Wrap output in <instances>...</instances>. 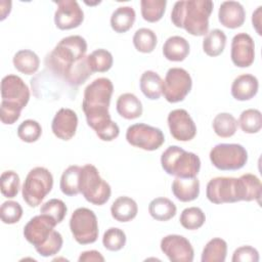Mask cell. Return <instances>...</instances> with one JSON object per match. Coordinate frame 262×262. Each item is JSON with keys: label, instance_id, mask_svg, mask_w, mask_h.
<instances>
[{"label": "cell", "instance_id": "obj_1", "mask_svg": "<svg viewBox=\"0 0 262 262\" xmlns=\"http://www.w3.org/2000/svg\"><path fill=\"white\" fill-rule=\"evenodd\" d=\"M86 52L87 42L82 36L64 37L46 55V69L68 85L78 87L92 75Z\"/></svg>", "mask_w": 262, "mask_h": 262}, {"label": "cell", "instance_id": "obj_2", "mask_svg": "<svg viewBox=\"0 0 262 262\" xmlns=\"http://www.w3.org/2000/svg\"><path fill=\"white\" fill-rule=\"evenodd\" d=\"M114 85L107 78L93 80L86 86L83 93L82 110L88 126L93 129L99 139L112 141L120 134V128L108 113Z\"/></svg>", "mask_w": 262, "mask_h": 262}, {"label": "cell", "instance_id": "obj_3", "mask_svg": "<svg viewBox=\"0 0 262 262\" xmlns=\"http://www.w3.org/2000/svg\"><path fill=\"white\" fill-rule=\"evenodd\" d=\"M214 4L210 0H183L175 2L171 20L177 28L192 36H205L209 31V18Z\"/></svg>", "mask_w": 262, "mask_h": 262}, {"label": "cell", "instance_id": "obj_4", "mask_svg": "<svg viewBox=\"0 0 262 262\" xmlns=\"http://www.w3.org/2000/svg\"><path fill=\"white\" fill-rule=\"evenodd\" d=\"M57 223L48 215L40 214L31 218L24 227V236L42 257L56 255L62 248L61 234L55 230Z\"/></svg>", "mask_w": 262, "mask_h": 262}, {"label": "cell", "instance_id": "obj_5", "mask_svg": "<svg viewBox=\"0 0 262 262\" xmlns=\"http://www.w3.org/2000/svg\"><path fill=\"white\" fill-rule=\"evenodd\" d=\"M1 122L12 125L19 119L23 108L30 100V89L20 77L7 75L1 81Z\"/></svg>", "mask_w": 262, "mask_h": 262}, {"label": "cell", "instance_id": "obj_6", "mask_svg": "<svg viewBox=\"0 0 262 262\" xmlns=\"http://www.w3.org/2000/svg\"><path fill=\"white\" fill-rule=\"evenodd\" d=\"M163 170L179 178L196 177L201 169V160L194 152L186 151L178 145H170L161 156Z\"/></svg>", "mask_w": 262, "mask_h": 262}, {"label": "cell", "instance_id": "obj_7", "mask_svg": "<svg viewBox=\"0 0 262 262\" xmlns=\"http://www.w3.org/2000/svg\"><path fill=\"white\" fill-rule=\"evenodd\" d=\"M79 188L84 199L95 206L104 205L112 194L110 184L101 178L97 168L92 164L81 167Z\"/></svg>", "mask_w": 262, "mask_h": 262}, {"label": "cell", "instance_id": "obj_8", "mask_svg": "<svg viewBox=\"0 0 262 262\" xmlns=\"http://www.w3.org/2000/svg\"><path fill=\"white\" fill-rule=\"evenodd\" d=\"M53 187V176L44 167L33 168L26 176L21 194L24 201L32 208L38 207Z\"/></svg>", "mask_w": 262, "mask_h": 262}, {"label": "cell", "instance_id": "obj_9", "mask_svg": "<svg viewBox=\"0 0 262 262\" xmlns=\"http://www.w3.org/2000/svg\"><path fill=\"white\" fill-rule=\"evenodd\" d=\"M209 158L218 170L235 171L247 164L248 151L238 143H219L211 149Z\"/></svg>", "mask_w": 262, "mask_h": 262}, {"label": "cell", "instance_id": "obj_10", "mask_svg": "<svg viewBox=\"0 0 262 262\" xmlns=\"http://www.w3.org/2000/svg\"><path fill=\"white\" fill-rule=\"evenodd\" d=\"M70 229L78 244L89 245L95 243L99 232L95 213L85 207L76 209L70 219Z\"/></svg>", "mask_w": 262, "mask_h": 262}, {"label": "cell", "instance_id": "obj_11", "mask_svg": "<svg viewBox=\"0 0 262 262\" xmlns=\"http://www.w3.org/2000/svg\"><path fill=\"white\" fill-rule=\"evenodd\" d=\"M192 87V79L189 73L182 68H171L167 71L163 81L162 94L171 103L184 100Z\"/></svg>", "mask_w": 262, "mask_h": 262}, {"label": "cell", "instance_id": "obj_12", "mask_svg": "<svg viewBox=\"0 0 262 262\" xmlns=\"http://www.w3.org/2000/svg\"><path fill=\"white\" fill-rule=\"evenodd\" d=\"M126 140L132 146L152 151L163 145L165 136L160 128L144 123H138L128 127L126 131Z\"/></svg>", "mask_w": 262, "mask_h": 262}, {"label": "cell", "instance_id": "obj_13", "mask_svg": "<svg viewBox=\"0 0 262 262\" xmlns=\"http://www.w3.org/2000/svg\"><path fill=\"white\" fill-rule=\"evenodd\" d=\"M207 199L216 205L241 202L237 178L215 177L212 178L206 187Z\"/></svg>", "mask_w": 262, "mask_h": 262}, {"label": "cell", "instance_id": "obj_14", "mask_svg": "<svg viewBox=\"0 0 262 262\" xmlns=\"http://www.w3.org/2000/svg\"><path fill=\"white\" fill-rule=\"evenodd\" d=\"M161 251L172 262H192L194 251L190 242L179 234H168L161 239Z\"/></svg>", "mask_w": 262, "mask_h": 262}, {"label": "cell", "instance_id": "obj_15", "mask_svg": "<svg viewBox=\"0 0 262 262\" xmlns=\"http://www.w3.org/2000/svg\"><path fill=\"white\" fill-rule=\"evenodd\" d=\"M170 133L178 141H189L196 135V126L187 111L176 108L167 117Z\"/></svg>", "mask_w": 262, "mask_h": 262}, {"label": "cell", "instance_id": "obj_16", "mask_svg": "<svg viewBox=\"0 0 262 262\" xmlns=\"http://www.w3.org/2000/svg\"><path fill=\"white\" fill-rule=\"evenodd\" d=\"M54 24L59 30H72L78 28L84 20V12L75 0H60L56 2Z\"/></svg>", "mask_w": 262, "mask_h": 262}, {"label": "cell", "instance_id": "obj_17", "mask_svg": "<svg viewBox=\"0 0 262 262\" xmlns=\"http://www.w3.org/2000/svg\"><path fill=\"white\" fill-rule=\"evenodd\" d=\"M230 58L237 68H248L255 59V43L247 33H238L231 40Z\"/></svg>", "mask_w": 262, "mask_h": 262}, {"label": "cell", "instance_id": "obj_18", "mask_svg": "<svg viewBox=\"0 0 262 262\" xmlns=\"http://www.w3.org/2000/svg\"><path fill=\"white\" fill-rule=\"evenodd\" d=\"M78 116L76 112L69 107L59 108L54 115L51 123L53 134L64 141L72 139L77 131Z\"/></svg>", "mask_w": 262, "mask_h": 262}, {"label": "cell", "instance_id": "obj_19", "mask_svg": "<svg viewBox=\"0 0 262 262\" xmlns=\"http://www.w3.org/2000/svg\"><path fill=\"white\" fill-rule=\"evenodd\" d=\"M218 19L225 28L237 29L246 20L245 8L237 1H224L219 7Z\"/></svg>", "mask_w": 262, "mask_h": 262}, {"label": "cell", "instance_id": "obj_20", "mask_svg": "<svg viewBox=\"0 0 262 262\" xmlns=\"http://www.w3.org/2000/svg\"><path fill=\"white\" fill-rule=\"evenodd\" d=\"M258 79L251 74H242L237 76L231 84V95L238 101L252 99L258 92Z\"/></svg>", "mask_w": 262, "mask_h": 262}, {"label": "cell", "instance_id": "obj_21", "mask_svg": "<svg viewBox=\"0 0 262 262\" xmlns=\"http://www.w3.org/2000/svg\"><path fill=\"white\" fill-rule=\"evenodd\" d=\"M174 196L183 203L191 202L198 199L200 194V181L196 177L179 178L176 177L171 186Z\"/></svg>", "mask_w": 262, "mask_h": 262}, {"label": "cell", "instance_id": "obj_22", "mask_svg": "<svg viewBox=\"0 0 262 262\" xmlns=\"http://www.w3.org/2000/svg\"><path fill=\"white\" fill-rule=\"evenodd\" d=\"M238 181V190L241 202H251L257 201L260 203L262 195V184L260 179L251 173L243 174L237 178Z\"/></svg>", "mask_w": 262, "mask_h": 262}, {"label": "cell", "instance_id": "obj_23", "mask_svg": "<svg viewBox=\"0 0 262 262\" xmlns=\"http://www.w3.org/2000/svg\"><path fill=\"white\" fill-rule=\"evenodd\" d=\"M190 51L188 41L181 36L169 37L163 45L164 57L170 61L184 60Z\"/></svg>", "mask_w": 262, "mask_h": 262}, {"label": "cell", "instance_id": "obj_24", "mask_svg": "<svg viewBox=\"0 0 262 262\" xmlns=\"http://www.w3.org/2000/svg\"><path fill=\"white\" fill-rule=\"evenodd\" d=\"M118 114L126 120H134L142 115L143 107L140 99L133 93L121 94L116 102Z\"/></svg>", "mask_w": 262, "mask_h": 262}, {"label": "cell", "instance_id": "obj_25", "mask_svg": "<svg viewBox=\"0 0 262 262\" xmlns=\"http://www.w3.org/2000/svg\"><path fill=\"white\" fill-rule=\"evenodd\" d=\"M138 213L136 202L126 195L119 196L111 206L112 217L119 222H129L133 220Z\"/></svg>", "mask_w": 262, "mask_h": 262}, {"label": "cell", "instance_id": "obj_26", "mask_svg": "<svg viewBox=\"0 0 262 262\" xmlns=\"http://www.w3.org/2000/svg\"><path fill=\"white\" fill-rule=\"evenodd\" d=\"M135 18L136 13L132 6H120L112 13L111 27L116 33H126L133 27Z\"/></svg>", "mask_w": 262, "mask_h": 262}, {"label": "cell", "instance_id": "obj_27", "mask_svg": "<svg viewBox=\"0 0 262 262\" xmlns=\"http://www.w3.org/2000/svg\"><path fill=\"white\" fill-rule=\"evenodd\" d=\"M139 87L145 97L151 100L159 99L162 95L163 80L160 75L154 71H145L140 77Z\"/></svg>", "mask_w": 262, "mask_h": 262}, {"label": "cell", "instance_id": "obj_28", "mask_svg": "<svg viewBox=\"0 0 262 262\" xmlns=\"http://www.w3.org/2000/svg\"><path fill=\"white\" fill-rule=\"evenodd\" d=\"M14 68L21 74L33 75L35 74L40 66L39 56L30 49L18 50L12 58Z\"/></svg>", "mask_w": 262, "mask_h": 262}, {"label": "cell", "instance_id": "obj_29", "mask_svg": "<svg viewBox=\"0 0 262 262\" xmlns=\"http://www.w3.org/2000/svg\"><path fill=\"white\" fill-rule=\"evenodd\" d=\"M176 205L167 198H156L148 205L149 215L158 221H168L176 215Z\"/></svg>", "mask_w": 262, "mask_h": 262}, {"label": "cell", "instance_id": "obj_30", "mask_svg": "<svg viewBox=\"0 0 262 262\" xmlns=\"http://www.w3.org/2000/svg\"><path fill=\"white\" fill-rule=\"evenodd\" d=\"M227 256V243L221 237H213L203 249L202 262H224Z\"/></svg>", "mask_w": 262, "mask_h": 262}, {"label": "cell", "instance_id": "obj_31", "mask_svg": "<svg viewBox=\"0 0 262 262\" xmlns=\"http://www.w3.org/2000/svg\"><path fill=\"white\" fill-rule=\"evenodd\" d=\"M226 40L227 38L223 31L214 29L205 36L203 40V50L209 56H218L224 51Z\"/></svg>", "mask_w": 262, "mask_h": 262}, {"label": "cell", "instance_id": "obj_32", "mask_svg": "<svg viewBox=\"0 0 262 262\" xmlns=\"http://www.w3.org/2000/svg\"><path fill=\"white\" fill-rule=\"evenodd\" d=\"M81 167L78 165L69 166L61 174L59 187L63 194L68 196H74L80 193L79 179H80Z\"/></svg>", "mask_w": 262, "mask_h": 262}, {"label": "cell", "instance_id": "obj_33", "mask_svg": "<svg viewBox=\"0 0 262 262\" xmlns=\"http://www.w3.org/2000/svg\"><path fill=\"white\" fill-rule=\"evenodd\" d=\"M212 127L216 135L222 138H228L235 134L237 121L229 113H220L214 118Z\"/></svg>", "mask_w": 262, "mask_h": 262}, {"label": "cell", "instance_id": "obj_34", "mask_svg": "<svg viewBox=\"0 0 262 262\" xmlns=\"http://www.w3.org/2000/svg\"><path fill=\"white\" fill-rule=\"evenodd\" d=\"M87 62L90 71L93 73H104L111 70L114 63L112 53L103 48H98L87 55Z\"/></svg>", "mask_w": 262, "mask_h": 262}, {"label": "cell", "instance_id": "obj_35", "mask_svg": "<svg viewBox=\"0 0 262 262\" xmlns=\"http://www.w3.org/2000/svg\"><path fill=\"white\" fill-rule=\"evenodd\" d=\"M158 43L156 33L147 28L138 29L133 35V45L135 49L142 53H150Z\"/></svg>", "mask_w": 262, "mask_h": 262}, {"label": "cell", "instance_id": "obj_36", "mask_svg": "<svg viewBox=\"0 0 262 262\" xmlns=\"http://www.w3.org/2000/svg\"><path fill=\"white\" fill-rule=\"evenodd\" d=\"M237 125L248 134L258 133L262 128V115L257 108H248L242 112Z\"/></svg>", "mask_w": 262, "mask_h": 262}, {"label": "cell", "instance_id": "obj_37", "mask_svg": "<svg viewBox=\"0 0 262 262\" xmlns=\"http://www.w3.org/2000/svg\"><path fill=\"white\" fill-rule=\"evenodd\" d=\"M166 0H141L140 11L144 20L148 23L159 21L166 11Z\"/></svg>", "mask_w": 262, "mask_h": 262}, {"label": "cell", "instance_id": "obj_38", "mask_svg": "<svg viewBox=\"0 0 262 262\" xmlns=\"http://www.w3.org/2000/svg\"><path fill=\"white\" fill-rule=\"evenodd\" d=\"M179 222L185 229L196 230L205 224L206 215L199 207H188L181 212Z\"/></svg>", "mask_w": 262, "mask_h": 262}, {"label": "cell", "instance_id": "obj_39", "mask_svg": "<svg viewBox=\"0 0 262 262\" xmlns=\"http://www.w3.org/2000/svg\"><path fill=\"white\" fill-rule=\"evenodd\" d=\"M20 186L19 176L15 171L7 170L1 174L0 188L1 193L7 199H13L17 195Z\"/></svg>", "mask_w": 262, "mask_h": 262}, {"label": "cell", "instance_id": "obj_40", "mask_svg": "<svg viewBox=\"0 0 262 262\" xmlns=\"http://www.w3.org/2000/svg\"><path fill=\"white\" fill-rule=\"evenodd\" d=\"M126 241L125 232L118 227H110L104 231L102 236L103 247L111 252L122 250L126 245Z\"/></svg>", "mask_w": 262, "mask_h": 262}, {"label": "cell", "instance_id": "obj_41", "mask_svg": "<svg viewBox=\"0 0 262 262\" xmlns=\"http://www.w3.org/2000/svg\"><path fill=\"white\" fill-rule=\"evenodd\" d=\"M42 135L41 125L32 119L25 120L17 127V136L21 141L32 143L37 141Z\"/></svg>", "mask_w": 262, "mask_h": 262}, {"label": "cell", "instance_id": "obj_42", "mask_svg": "<svg viewBox=\"0 0 262 262\" xmlns=\"http://www.w3.org/2000/svg\"><path fill=\"white\" fill-rule=\"evenodd\" d=\"M68 212L67 205L59 199H51L41 206L40 213L48 215L57 224H59L66 217Z\"/></svg>", "mask_w": 262, "mask_h": 262}, {"label": "cell", "instance_id": "obj_43", "mask_svg": "<svg viewBox=\"0 0 262 262\" xmlns=\"http://www.w3.org/2000/svg\"><path fill=\"white\" fill-rule=\"evenodd\" d=\"M23 216V208L15 201H6L0 207V217L5 224L17 223Z\"/></svg>", "mask_w": 262, "mask_h": 262}, {"label": "cell", "instance_id": "obj_44", "mask_svg": "<svg viewBox=\"0 0 262 262\" xmlns=\"http://www.w3.org/2000/svg\"><path fill=\"white\" fill-rule=\"evenodd\" d=\"M232 262H258L259 252L251 246H242L235 249L231 258Z\"/></svg>", "mask_w": 262, "mask_h": 262}, {"label": "cell", "instance_id": "obj_45", "mask_svg": "<svg viewBox=\"0 0 262 262\" xmlns=\"http://www.w3.org/2000/svg\"><path fill=\"white\" fill-rule=\"evenodd\" d=\"M79 262H103L104 257L95 250H90V251H84L80 254L78 258Z\"/></svg>", "mask_w": 262, "mask_h": 262}, {"label": "cell", "instance_id": "obj_46", "mask_svg": "<svg viewBox=\"0 0 262 262\" xmlns=\"http://www.w3.org/2000/svg\"><path fill=\"white\" fill-rule=\"evenodd\" d=\"M261 8H262V6H258L257 9L252 14V24H253V27L256 30L258 35H261V30H260V26H261Z\"/></svg>", "mask_w": 262, "mask_h": 262}]
</instances>
